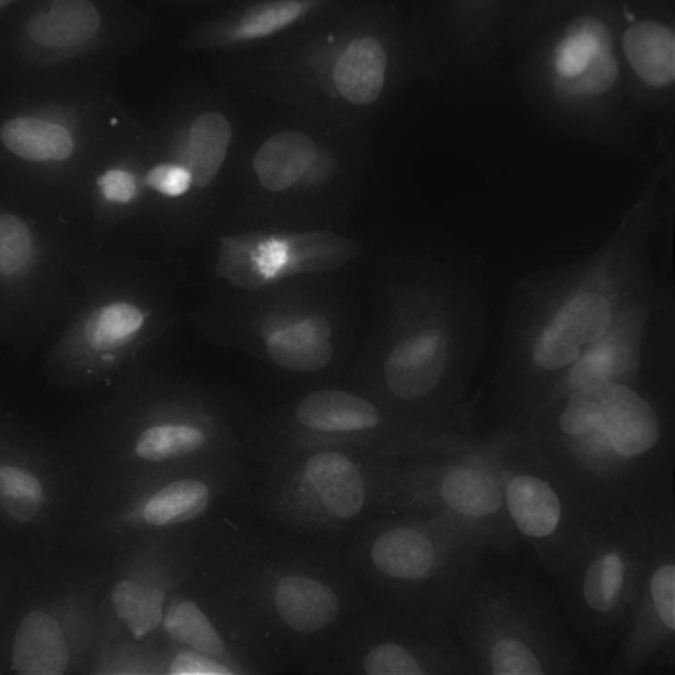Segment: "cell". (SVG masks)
Listing matches in <instances>:
<instances>
[{"label":"cell","mask_w":675,"mask_h":675,"mask_svg":"<svg viewBox=\"0 0 675 675\" xmlns=\"http://www.w3.org/2000/svg\"><path fill=\"white\" fill-rule=\"evenodd\" d=\"M458 247L416 240L373 250L375 317L355 388L400 417L457 438L485 291Z\"/></svg>","instance_id":"6da1fadb"},{"label":"cell","mask_w":675,"mask_h":675,"mask_svg":"<svg viewBox=\"0 0 675 675\" xmlns=\"http://www.w3.org/2000/svg\"><path fill=\"white\" fill-rule=\"evenodd\" d=\"M654 223L650 207L638 202L593 252L515 284L512 310L532 325L528 350L537 366L555 371L572 363L653 283Z\"/></svg>","instance_id":"7a4b0ae2"},{"label":"cell","mask_w":675,"mask_h":675,"mask_svg":"<svg viewBox=\"0 0 675 675\" xmlns=\"http://www.w3.org/2000/svg\"><path fill=\"white\" fill-rule=\"evenodd\" d=\"M374 518L356 546L359 569L373 594L447 621L476 577L482 554L506 543L446 510L404 505Z\"/></svg>","instance_id":"3957f363"},{"label":"cell","mask_w":675,"mask_h":675,"mask_svg":"<svg viewBox=\"0 0 675 675\" xmlns=\"http://www.w3.org/2000/svg\"><path fill=\"white\" fill-rule=\"evenodd\" d=\"M142 380L103 413L88 458L150 473L209 459L220 437L210 406L190 391Z\"/></svg>","instance_id":"277c9868"},{"label":"cell","mask_w":675,"mask_h":675,"mask_svg":"<svg viewBox=\"0 0 675 675\" xmlns=\"http://www.w3.org/2000/svg\"><path fill=\"white\" fill-rule=\"evenodd\" d=\"M447 622L475 673L551 672L544 637L512 588L474 578Z\"/></svg>","instance_id":"5b68a950"},{"label":"cell","mask_w":675,"mask_h":675,"mask_svg":"<svg viewBox=\"0 0 675 675\" xmlns=\"http://www.w3.org/2000/svg\"><path fill=\"white\" fill-rule=\"evenodd\" d=\"M293 417L303 439L342 445L399 460L442 451V435L409 421L354 388H322L305 394Z\"/></svg>","instance_id":"8992f818"},{"label":"cell","mask_w":675,"mask_h":675,"mask_svg":"<svg viewBox=\"0 0 675 675\" xmlns=\"http://www.w3.org/2000/svg\"><path fill=\"white\" fill-rule=\"evenodd\" d=\"M364 253L358 240L329 229L242 232L219 239L215 272L254 291L299 274L336 271Z\"/></svg>","instance_id":"52a82bcc"},{"label":"cell","mask_w":675,"mask_h":675,"mask_svg":"<svg viewBox=\"0 0 675 675\" xmlns=\"http://www.w3.org/2000/svg\"><path fill=\"white\" fill-rule=\"evenodd\" d=\"M356 668L367 675L475 673L448 622L373 594Z\"/></svg>","instance_id":"ba28073f"},{"label":"cell","mask_w":675,"mask_h":675,"mask_svg":"<svg viewBox=\"0 0 675 675\" xmlns=\"http://www.w3.org/2000/svg\"><path fill=\"white\" fill-rule=\"evenodd\" d=\"M405 505L446 510L492 531L507 544L512 535L511 521L502 518L506 508L501 479L471 453L469 444L456 452L412 461Z\"/></svg>","instance_id":"9c48e42d"},{"label":"cell","mask_w":675,"mask_h":675,"mask_svg":"<svg viewBox=\"0 0 675 675\" xmlns=\"http://www.w3.org/2000/svg\"><path fill=\"white\" fill-rule=\"evenodd\" d=\"M138 306L116 302L87 316L51 357L45 375L63 388L81 389L118 374L146 328Z\"/></svg>","instance_id":"30bf717a"},{"label":"cell","mask_w":675,"mask_h":675,"mask_svg":"<svg viewBox=\"0 0 675 675\" xmlns=\"http://www.w3.org/2000/svg\"><path fill=\"white\" fill-rule=\"evenodd\" d=\"M559 424L571 436L602 435L624 457L647 451L659 438V421L653 407L629 387L612 381L574 392Z\"/></svg>","instance_id":"8fae6325"},{"label":"cell","mask_w":675,"mask_h":675,"mask_svg":"<svg viewBox=\"0 0 675 675\" xmlns=\"http://www.w3.org/2000/svg\"><path fill=\"white\" fill-rule=\"evenodd\" d=\"M61 454L15 418L3 416L0 437V500L6 516L18 522L37 518L48 502L47 479Z\"/></svg>","instance_id":"7c38bea8"},{"label":"cell","mask_w":675,"mask_h":675,"mask_svg":"<svg viewBox=\"0 0 675 675\" xmlns=\"http://www.w3.org/2000/svg\"><path fill=\"white\" fill-rule=\"evenodd\" d=\"M345 331L340 315L322 305L302 315L263 321L258 328L268 361L294 373L321 374L341 358Z\"/></svg>","instance_id":"4fadbf2b"},{"label":"cell","mask_w":675,"mask_h":675,"mask_svg":"<svg viewBox=\"0 0 675 675\" xmlns=\"http://www.w3.org/2000/svg\"><path fill=\"white\" fill-rule=\"evenodd\" d=\"M254 170L259 183L279 192L302 181L320 184L333 177L335 163L318 156L313 141L299 131H284L269 138L257 151Z\"/></svg>","instance_id":"5bb4252c"},{"label":"cell","mask_w":675,"mask_h":675,"mask_svg":"<svg viewBox=\"0 0 675 675\" xmlns=\"http://www.w3.org/2000/svg\"><path fill=\"white\" fill-rule=\"evenodd\" d=\"M636 563L622 544H605L588 560L580 581L585 607L597 621H613L630 600Z\"/></svg>","instance_id":"9a60e30c"},{"label":"cell","mask_w":675,"mask_h":675,"mask_svg":"<svg viewBox=\"0 0 675 675\" xmlns=\"http://www.w3.org/2000/svg\"><path fill=\"white\" fill-rule=\"evenodd\" d=\"M502 485L509 520L519 533L540 546L554 545L562 538V504L546 481L519 474Z\"/></svg>","instance_id":"2e32d148"},{"label":"cell","mask_w":675,"mask_h":675,"mask_svg":"<svg viewBox=\"0 0 675 675\" xmlns=\"http://www.w3.org/2000/svg\"><path fill=\"white\" fill-rule=\"evenodd\" d=\"M675 564L666 559L652 571L645 584L644 599L628 638L627 658L636 661L674 637Z\"/></svg>","instance_id":"e0dca14e"},{"label":"cell","mask_w":675,"mask_h":675,"mask_svg":"<svg viewBox=\"0 0 675 675\" xmlns=\"http://www.w3.org/2000/svg\"><path fill=\"white\" fill-rule=\"evenodd\" d=\"M274 604L284 622L302 633L327 629L338 620L341 610L339 595L332 586L299 575L286 577L278 583Z\"/></svg>","instance_id":"ac0fdd59"},{"label":"cell","mask_w":675,"mask_h":675,"mask_svg":"<svg viewBox=\"0 0 675 675\" xmlns=\"http://www.w3.org/2000/svg\"><path fill=\"white\" fill-rule=\"evenodd\" d=\"M70 653L61 625L43 611L29 612L14 635L12 662L21 675H61Z\"/></svg>","instance_id":"d6986e66"},{"label":"cell","mask_w":675,"mask_h":675,"mask_svg":"<svg viewBox=\"0 0 675 675\" xmlns=\"http://www.w3.org/2000/svg\"><path fill=\"white\" fill-rule=\"evenodd\" d=\"M387 54L372 37L352 40L338 57L333 81L338 93L355 104H368L379 96L385 82Z\"/></svg>","instance_id":"ffe728a7"},{"label":"cell","mask_w":675,"mask_h":675,"mask_svg":"<svg viewBox=\"0 0 675 675\" xmlns=\"http://www.w3.org/2000/svg\"><path fill=\"white\" fill-rule=\"evenodd\" d=\"M209 485L188 474L155 487L144 496L137 512L149 525L162 527L190 521L208 506Z\"/></svg>","instance_id":"44dd1931"},{"label":"cell","mask_w":675,"mask_h":675,"mask_svg":"<svg viewBox=\"0 0 675 675\" xmlns=\"http://www.w3.org/2000/svg\"><path fill=\"white\" fill-rule=\"evenodd\" d=\"M623 47L634 71L650 85L674 80L675 38L665 25L653 21L632 25L624 34Z\"/></svg>","instance_id":"7402d4cb"},{"label":"cell","mask_w":675,"mask_h":675,"mask_svg":"<svg viewBox=\"0 0 675 675\" xmlns=\"http://www.w3.org/2000/svg\"><path fill=\"white\" fill-rule=\"evenodd\" d=\"M99 24V14L90 3L55 1L47 11L29 18L27 32L41 46L62 48L88 41L96 34Z\"/></svg>","instance_id":"603a6c76"},{"label":"cell","mask_w":675,"mask_h":675,"mask_svg":"<svg viewBox=\"0 0 675 675\" xmlns=\"http://www.w3.org/2000/svg\"><path fill=\"white\" fill-rule=\"evenodd\" d=\"M230 138V125L219 112H204L193 121L181 164L189 171L193 185L203 188L215 178L224 162Z\"/></svg>","instance_id":"cb8c5ba5"},{"label":"cell","mask_w":675,"mask_h":675,"mask_svg":"<svg viewBox=\"0 0 675 675\" xmlns=\"http://www.w3.org/2000/svg\"><path fill=\"white\" fill-rule=\"evenodd\" d=\"M1 138L12 153L31 161L63 160L73 149L67 129L33 117L9 121L2 129Z\"/></svg>","instance_id":"d4e9b609"},{"label":"cell","mask_w":675,"mask_h":675,"mask_svg":"<svg viewBox=\"0 0 675 675\" xmlns=\"http://www.w3.org/2000/svg\"><path fill=\"white\" fill-rule=\"evenodd\" d=\"M605 25L592 17L575 20L554 51V63L562 81L580 76L603 54L612 52Z\"/></svg>","instance_id":"484cf974"},{"label":"cell","mask_w":675,"mask_h":675,"mask_svg":"<svg viewBox=\"0 0 675 675\" xmlns=\"http://www.w3.org/2000/svg\"><path fill=\"white\" fill-rule=\"evenodd\" d=\"M164 593L157 587L125 579L112 592V603L118 618L136 637L155 630L163 620Z\"/></svg>","instance_id":"4316f807"},{"label":"cell","mask_w":675,"mask_h":675,"mask_svg":"<svg viewBox=\"0 0 675 675\" xmlns=\"http://www.w3.org/2000/svg\"><path fill=\"white\" fill-rule=\"evenodd\" d=\"M162 623L175 641L213 658L225 655L221 637L195 602L184 601L175 604L168 611Z\"/></svg>","instance_id":"83f0119b"},{"label":"cell","mask_w":675,"mask_h":675,"mask_svg":"<svg viewBox=\"0 0 675 675\" xmlns=\"http://www.w3.org/2000/svg\"><path fill=\"white\" fill-rule=\"evenodd\" d=\"M32 254V239L24 221L18 216L4 214L0 219V269L6 276L21 271Z\"/></svg>","instance_id":"f1b7e54d"},{"label":"cell","mask_w":675,"mask_h":675,"mask_svg":"<svg viewBox=\"0 0 675 675\" xmlns=\"http://www.w3.org/2000/svg\"><path fill=\"white\" fill-rule=\"evenodd\" d=\"M305 10L300 2L274 3L255 9L244 16L233 32L238 39L268 35L295 21Z\"/></svg>","instance_id":"f546056e"},{"label":"cell","mask_w":675,"mask_h":675,"mask_svg":"<svg viewBox=\"0 0 675 675\" xmlns=\"http://www.w3.org/2000/svg\"><path fill=\"white\" fill-rule=\"evenodd\" d=\"M618 75L617 62L612 52L599 57L580 76L568 81H562L567 90L583 94L598 95L609 89Z\"/></svg>","instance_id":"4dcf8cb0"},{"label":"cell","mask_w":675,"mask_h":675,"mask_svg":"<svg viewBox=\"0 0 675 675\" xmlns=\"http://www.w3.org/2000/svg\"><path fill=\"white\" fill-rule=\"evenodd\" d=\"M145 182L162 195L178 196L188 190L192 178L184 166L164 163L152 168L146 175Z\"/></svg>","instance_id":"1f68e13d"},{"label":"cell","mask_w":675,"mask_h":675,"mask_svg":"<svg viewBox=\"0 0 675 675\" xmlns=\"http://www.w3.org/2000/svg\"><path fill=\"white\" fill-rule=\"evenodd\" d=\"M173 675H230L235 674L216 658L193 651H186L175 656L170 665Z\"/></svg>","instance_id":"d6a6232c"},{"label":"cell","mask_w":675,"mask_h":675,"mask_svg":"<svg viewBox=\"0 0 675 675\" xmlns=\"http://www.w3.org/2000/svg\"><path fill=\"white\" fill-rule=\"evenodd\" d=\"M104 197L108 200L127 203L136 193V183L132 174L122 170H110L97 179Z\"/></svg>","instance_id":"836d02e7"}]
</instances>
